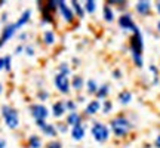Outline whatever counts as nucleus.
<instances>
[{
    "label": "nucleus",
    "mask_w": 160,
    "mask_h": 148,
    "mask_svg": "<svg viewBox=\"0 0 160 148\" xmlns=\"http://www.w3.org/2000/svg\"><path fill=\"white\" fill-rule=\"evenodd\" d=\"M131 49H132L133 59H135V64L141 67L142 65V58H141V53H142V39H141V33L139 31H137L135 34L132 36Z\"/></svg>",
    "instance_id": "nucleus-1"
},
{
    "label": "nucleus",
    "mask_w": 160,
    "mask_h": 148,
    "mask_svg": "<svg viewBox=\"0 0 160 148\" xmlns=\"http://www.w3.org/2000/svg\"><path fill=\"white\" fill-rule=\"evenodd\" d=\"M2 114H3L5 123L9 129H17L18 126H19V117H18V111L15 108L3 105L2 107Z\"/></svg>",
    "instance_id": "nucleus-2"
},
{
    "label": "nucleus",
    "mask_w": 160,
    "mask_h": 148,
    "mask_svg": "<svg viewBox=\"0 0 160 148\" xmlns=\"http://www.w3.org/2000/svg\"><path fill=\"white\" fill-rule=\"evenodd\" d=\"M111 129L116 136H126L128 132L131 131V123L125 117H116L111 120Z\"/></svg>",
    "instance_id": "nucleus-3"
},
{
    "label": "nucleus",
    "mask_w": 160,
    "mask_h": 148,
    "mask_svg": "<svg viewBox=\"0 0 160 148\" xmlns=\"http://www.w3.org/2000/svg\"><path fill=\"white\" fill-rule=\"evenodd\" d=\"M92 136L95 138L98 142H105L108 139V129H107V126H104L99 121L93 123V126H92Z\"/></svg>",
    "instance_id": "nucleus-4"
},
{
    "label": "nucleus",
    "mask_w": 160,
    "mask_h": 148,
    "mask_svg": "<svg viewBox=\"0 0 160 148\" xmlns=\"http://www.w3.org/2000/svg\"><path fill=\"white\" fill-rule=\"evenodd\" d=\"M53 83H55V87L61 93H68L70 92V86H71V81L68 80V76H65L62 73H58L53 79Z\"/></svg>",
    "instance_id": "nucleus-5"
},
{
    "label": "nucleus",
    "mask_w": 160,
    "mask_h": 148,
    "mask_svg": "<svg viewBox=\"0 0 160 148\" xmlns=\"http://www.w3.org/2000/svg\"><path fill=\"white\" fill-rule=\"evenodd\" d=\"M30 113H31V116L36 119V121H37V120H46V117L49 116L48 108H46L45 105H42V104H33V105L30 107Z\"/></svg>",
    "instance_id": "nucleus-6"
},
{
    "label": "nucleus",
    "mask_w": 160,
    "mask_h": 148,
    "mask_svg": "<svg viewBox=\"0 0 160 148\" xmlns=\"http://www.w3.org/2000/svg\"><path fill=\"white\" fill-rule=\"evenodd\" d=\"M58 9H59V12L62 13V18L67 21V22H73V21H74V12L65 5V2L59 0V2H58Z\"/></svg>",
    "instance_id": "nucleus-7"
},
{
    "label": "nucleus",
    "mask_w": 160,
    "mask_h": 148,
    "mask_svg": "<svg viewBox=\"0 0 160 148\" xmlns=\"http://www.w3.org/2000/svg\"><path fill=\"white\" fill-rule=\"evenodd\" d=\"M36 123H37V126L42 129V132H43L45 135H48V136H57L58 131L53 125H49L46 120H37Z\"/></svg>",
    "instance_id": "nucleus-8"
},
{
    "label": "nucleus",
    "mask_w": 160,
    "mask_h": 148,
    "mask_svg": "<svg viewBox=\"0 0 160 148\" xmlns=\"http://www.w3.org/2000/svg\"><path fill=\"white\" fill-rule=\"evenodd\" d=\"M119 24H120V27L122 28H125V30H132L133 33H137V31H139V30L137 28V25H135V22L132 21V18L131 15H122V17L119 18Z\"/></svg>",
    "instance_id": "nucleus-9"
},
{
    "label": "nucleus",
    "mask_w": 160,
    "mask_h": 148,
    "mask_svg": "<svg viewBox=\"0 0 160 148\" xmlns=\"http://www.w3.org/2000/svg\"><path fill=\"white\" fill-rule=\"evenodd\" d=\"M15 31H17V28H15V24H9V25H6L5 28H3L2 37H0V39H2V42H8L12 36L15 34Z\"/></svg>",
    "instance_id": "nucleus-10"
},
{
    "label": "nucleus",
    "mask_w": 160,
    "mask_h": 148,
    "mask_svg": "<svg viewBox=\"0 0 160 148\" xmlns=\"http://www.w3.org/2000/svg\"><path fill=\"white\" fill-rule=\"evenodd\" d=\"M52 114L57 117V119H59V117H62L64 114H65V111H67V108H65V104H62L61 101H58V102L53 104V107H52Z\"/></svg>",
    "instance_id": "nucleus-11"
},
{
    "label": "nucleus",
    "mask_w": 160,
    "mask_h": 148,
    "mask_svg": "<svg viewBox=\"0 0 160 148\" xmlns=\"http://www.w3.org/2000/svg\"><path fill=\"white\" fill-rule=\"evenodd\" d=\"M30 17H31V11H28V9H27V11H24V13L21 15V18L15 22V28L19 30L21 27H24V25L30 21Z\"/></svg>",
    "instance_id": "nucleus-12"
},
{
    "label": "nucleus",
    "mask_w": 160,
    "mask_h": 148,
    "mask_svg": "<svg viewBox=\"0 0 160 148\" xmlns=\"http://www.w3.org/2000/svg\"><path fill=\"white\" fill-rule=\"evenodd\" d=\"M71 136H73V139H76V141L83 139V136H85V127L82 125L74 126V127L71 129Z\"/></svg>",
    "instance_id": "nucleus-13"
},
{
    "label": "nucleus",
    "mask_w": 160,
    "mask_h": 148,
    "mask_svg": "<svg viewBox=\"0 0 160 148\" xmlns=\"http://www.w3.org/2000/svg\"><path fill=\"white\" fill-rule=\"evenodd\" d=\"M67 125H70V126H77V125H82V117H80L79 114L76 113H70L68 114V117H67V121H65Z\"/></svg>",
    "instance_id": "nucleus-14"
},
{
    "label": "nucleus",
    "mask_w": 160,
    "mask_h": 148,
    "mask_svg": "<svg viewBox=\"0 0 160 148\" xmlns=\"http://www.w3.org/2000/svg\"><path fill=\"white\" fill-rule=\"evenodd\" d=\"M137 11L139 12L141 15H148L150 11H151V5H150V2H138Z\"/></svg>",
    "instance_id": "nucleus-15"
},
{
    "label": "nucleus",
    "mask_w": 160,
    "mask_h": 148,
    "mask_svg": "<svg viewBox=\"0 0 160 148\" xmlns=\"http://www.w3.org/2000/svg\"><path fill=\"white\" fill-rule=\"evenodd\" d=\"M71 86L74 87L76 91H80L83 87V77L79 76V74H76L74 77H73V80H71Z\"/></svg>",
    "instance_id": "nucleus-16"
},
{
    "label": "nucleus",
    "mask_w": 160,
    "mask_h": 148,
    "mask_svg": "<svg viewBox=\"0 0 160 148\" xmlns=\"http://www.w3.org/2000/svg\"><path fill=\"white\" fill-rule=\"evenodd\" d=\"M99 107H101V105H99V102H98L97 99L92 101V102H89L88 107H86V114H95L98 110H99Z\"/></svg>",
    "instance_id": "nucleus-17"
},
{
    "label": "nucleus",
    "mask_w": 160,
    "mask_h": 148,
    "mask_svg": "<svg viewBox=\"0 0 160 148\" xmlns=\"http://www.w3.org/2000/svg\"><path fill=\"white\" fill-rule=\"evenodd\" d=\"M28 147L30 148H40V147H42V139H40L37 135L30 136V139H28Z\"/></svg>",
    "instance_id": "nucleus-18"
},
{
    "label": "nucleus",
    "mask_w": 160,
    "mask_h": 148,
    "mask_svg": "<svg viewBox=\"0 0 160 148\" xmlns=\"http://www.w3.org/2000/svg\"><path fill=\"white\" fill-rule=\"evenodd\" d=\"M104 18H105V21H108V22H111V21L114 19V17H113V11H111V7H110L108 5L104 6Z\"/></svg>",
    "instance_id": "nucleus-19"
},
{
    "label": "nucleus",
    "mask_w": 160,
    "mask_h": 148,
    "mask_svg": "<svg viewBox=\"0 0 160 148\" xmlns=\"http://www.w3.org/2000/svg\"><path fill=\"white\" fill-rule=\"evenodd\" d=\"M71 6L74 7L76 15H77V17H80V18L85 17V11H83V7L79 5V2H76V0H74V2H71Z\"/></svg>",
    "instance_id": "nucleus-20"
},
{
    "label": "nucleus",
    "mask_w": 160,
    "mask_h": 148,
    "mask_svg": "<svg viewBox=\"0 0 160 148\" xmlns=\"http://www.w3.org/2000/svg\"><path fill=\"white\" fill-rule=\"evenodd\" d=\"M43 40H45L46 45H53V42H55V36L52 31H45V34H43Z\"/></svg>",
    "instance_id": "nucleus-21"
},
{
    "label": "nucleus",
    "mask_w": 160,
    "mask_h": 148,
    "mask_svg": "<svg viewBox=\"0 0 160 148\" xmlns=\"http://www.w3.org/2000/svg\"><path fill=\"white\" fill-rule=\"evenodd\" d=\"M119 98H120V102L122 104H128V102H131L132 95L129 93V92H122V93L119 95Z\"/></svg>",
    "instance_id": "nucleus-22"
},
{
    "label": "nucleus",
    "mask_w": 160,
    "mask_h": 148,
    "mask_svg": "<svg viewBox=\"0 0 160 148\" xmlns=\"http://www.w3.org/2000/svg\"><path fill=\"white\" fill-rule=\"evenodd\" d=\"M107 93H108V86L107 85H104L99 87V91L97 92V96L98 98H105L107 96Z\"/></svg>",
    "instance_id": "nucleus-23"
},
{
    "label": "nucleus",
    "mask_w": 160,
    "mask_h": 148,
    "mask_svg": "<svg viewBox=\"0 0 160 148\" xmlns=\"http://www.w3.org/2000/svg\"><path fill=\"white\" fill-rule=\"evenodd\" d=\"M88 92H89V93H97L98 92V86L93 80H89V81H88Z\"/></svg>",
    "instance_id": "nucleus-24"
},
{
    "label": "nucleus",
    "mask_w": 160,
    "mask_h": 148,
    "mask_svg": "<svg viewBox=\"0 0 160 148\" xmlns=\"http://www.w3.org/2000/svg\"><path fill=\"white\" fill-rule=\"evenodd\" d=\"M85 7H86V11L89 12V13H93V12H95V7H97V5H95V2L88 0V2L85 3Z\"/></svg>",
    "instance_id": "nucleus-25"
},
{
    "label": "nucleus",
    "mask_w": 160,
    "mask_h": 148,
    "mask_svg": "<svg viewBox=\"0 0 160 148\" xmlns=\"http://www.w3.org/2000/svg\"><path fill=\"white\" fill-rule=\"evenodd\" d=\"M42 19H43L45 22H52V21H53V17H52L51 12L42 11Z\"/></svg>",
    "instance_id": "nucleus-26"
},
{
    "label": "nucleus",
    "mask_w": 160,
    "mask_h": 148,
    "mask_svg": "<svg viewBox=\"0 0 160 148\" xmlns=\"http://www.w3.org/2000/svg\"><path fill=\"white\" fill-rule=\"evenodd\" d=\"M58 70H59V73H62V74H70V67H68V64L67 62H62V64H59V67H58Z\"/></svg>",
    "instance_id": "nucleus-27"
},
{
    "label": "nucleus",
    "mask_w": 160,
    "mask_h": 148,
    "mask_svg": "<svg viewBox=\"0 0 160 148\" xmlns=\"http://www.w3.org/2000/svg\"><path fill=\"white\" fill-rule=\"evenodd\" d=\"M46 148H62V144L59 141H51V142L46 144Z\"/></svg>",
    "instance_id": "nucleus-28"
},
{
    "label": "nucleus",
    "mask_w": 160,
    "mask_h": 148,
    "mask_svg": "<svg viewBox=\"0 0 160 148\" xmlns=\"http://www.w3.org/2000/svg\"><path fill=\"white\" fill-rule=\"evenodd\" d=\"M65 108L68 110L70 113H74V111H76V104L70 99V101H67V102H65Z\"/></svg>",
    "instance_id": "nucleus-29"
},
{
    "label": "nucleus",
    "mask_w": 160,
    "mask_h": 148,
    "mask_svg": "<svg viewBox=\"0 0 160 148\" xmlns=\"http://www.w3.org/2000/svg\"><path fill=\"white\" fill-rule=\"evenodd\" d=\"M5 70L6 71L11 70V57H9V55H6L5 57Z\"/></svg>",
    "instance_id": "nucleus-30"
},
{
    "label": "nucleus",
    "mask_w": 160,
    "mask_h": 148,
    "mask_svg": "<svg viewBox=\"0 0 160 148\" xmlns=\"http://www.w3.org/2000/svg\"><path fill=\"white\" fill-rule=\"evenodd\" d=\"M110 110H111V102H110V101H105V105H104V111H105V113H108Z\"/></svg>",
    "instance_id": "nucleus-31"
},
{
    "label": "nucleus",
    "mask_w": 160,
    "mask_h": 148,
    "mask_svg": "<svg viewBox=\"0 0 160 148\" xmlns=\"http://www.w3.org/2000/svg\"><path fill=\"white\" fill-rule=\"evenodd\" d=\"M25 51H27V55H30V57H31V55H34V49H33L31 46H28V47H25Z\"/></svg>",
    "instance_id": "nucleus-32"
},
{
    "label": "nucleus",
    "mask_w": 160,
    "mask_h": 148,
    "mask_svg": "<svg viewBox=\"0 0 160 148\" xmlns=\"http://www.w3.org/2000/svg\"><path fill=\"white\" fill-rule=\"evenodd\" d=\"M5 68V58H0V70Z\"/></svg>",
    "instance_id": "nucleus-33"
},
{
    "label": "nucleus",
    "mask_w": 160,
    "mask_h": 148,
    "mask_svg": "<svg viewBox=\"0 0 160 148\" xmlns=\"http://www.w3.org/2000/svg\"><path fill=\"white\" fill-rule=\"evenodd\" d=\"M6 147V141L3 138H0V148H5Z\"/></svg>",
    "instance_id": "nucleus-34"
},
{
    "label": "nucleus",
    "mask_w": 160,
    "mask_h": 148,
    "mask_svg": "<svg viewBox=\"0 0 160 148\" xmlns=\"http://www.w3.org/2000/svg\"><path fill=\"white\" fill-rule=\"evenodd\" d=\"M156 147L157 148H160V135L157 136V139H156Z\"/></svg>",
    "instance_id": "nucleus-35"
},
{
    "label": "nucleus",
    "mask_w": 160,
    "mask_h": 148,
    "mask_svg": "<svg viewBox=\"0 0 160 148\" xmlns=\"http://www.w3.org/2000/svg\"><path fill=\"white\" fill-rule=\"evenodd\" d=\"M22 51H24V47H22V46H19V47H17V53H21Z\"/></svg>",
    "instance_id": "nucleus-36"
},
{
    "label": "nucleus",
    "mask_w": 160,
    "mask_h": 148,
    "mask_svg": "<svg viewBox=\"0 0 160 148\" xmlns=\"http://www.w3.org/2000/svg\"><path fill=\"white\" fill-rule=\"evenodd\" d=\"M156 7H157V11H159V13H160V2H157V5H156Z\"/></svg>",
    "instance_id": "nucleus-37"
},
{
    "label": "nucleus",
    "mask_w": 160,
    "mask_h": 148,
    "mask_svg": "<svg viewBox=\"0 0 160 148\" xmlns=\"http://www.w3.org/2000/svg\"><path fill=\"white\" fill-rule=\"evenodd\" d=\"M157 28H159V31H160V21H159V24H157Z\"/></svg>",
    "instance_id": "nucleus-38"
},
{
    "label": "nucleus",
    "mask_w": 160,
    "mask_h": 148,
    "mask_svg": "<svg viewBox=\"0 0 160 148\" xmlns=\"http://www.w3.org/2000/svg\"><path fill=\"white\" fill-rule=\"evenodd\" d=\"M0 93H2V85H0Z\"/></svg>",
    "instance_id": "nucleus-39"
}]
</instances>
